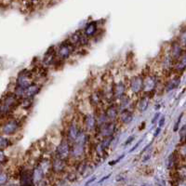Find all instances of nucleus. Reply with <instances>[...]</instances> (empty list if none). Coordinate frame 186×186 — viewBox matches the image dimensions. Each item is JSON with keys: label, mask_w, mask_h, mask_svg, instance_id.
<instances>
[{"label": "nucleus", "mask_w": 186, "mask_h": 186, "mask_svg": "<svg viewBox=\"0 0 186 186\" xmlns=\"http://www.w3.org/2000/svg\"><path fill=\"white\" fill-rule=\"evenodd\" d=\"M143 88V76H136L129 82V89L134 94H139L142 91Z\"/></svg>", "instance_id": "nucleus-11"}, {"label": "nucleus", "mask_w": 186, "mask_h": 186, "mask_svg": "<svg viewBox=\"0 0 186 186\" xmlns=\"http://www.w3.org/2000/svg\"><path fill=\"white\" fill-rule=\"evenodd\" d=\"M56 59H58L57 51L54 49V47H50L44 55V58H43V61H42V64L45 68L46 67H49L54 64L55 62H56Z\"/></svg>", "instance_id": "nucleus-8"}, {"label": "nucleus", "mask_w": 186, "mask_h": 186, "mask_svg": "<svg viewBox=\"0 0 186 186\" xmlns=\"http://www.w3.org/2000/svg\"><path fill=\"white\" fill-rule=\"evenodd\" d=\"M176 70L179 72H183V70L186 68V53L181 54V56L177 59V63H176Z\"/></svg>", "instance_id": "nucleus-21"}, {"label": "nucleus", "mask_w": 186, "mask_h": 186, "mask_svg": "<svg viewBox=\"0 0 186 186\" xmlns=\"http://www.w3.org/2000/svg\"><path fill=\"white\" fill-rule=\"evenodd\" d=\"M83 32L81 31H76L74 32V34H71V37H69V42L72 43V44L74 47H79V44H80V38H81V34H82Z\"/></svg>", "instance_id": "nucleus-22"}, {"label": "nucleus", "mask_w": 186, "mask_h": 186, "mask_svg": "<svg viewBox=\"0 0 186 186\" xmlns=\"http://www.w3.org/2000/svg\"><path fill=\"white\" fill-rule=\"evenodd\" d=\"M160 131H161V128H159V126H158V128L156 129V131H155V133H154V137H157L158 135H159L160 134Z\"/></svg>", "instance_id": "nucleus-38"}, {"label": "nucleus", "mask_w": 186, "mask_h": 186, "mask_svg": "<svg viewBox=\"0 0 186 186\" xmlns=\"http://www.w3.org/2000/svg\"><path fill=\"white\" fill-rule=\"evenodd\" d=\"M105 113H106V116H107L108 119L110 121H116L118 118V116H119L120 112H119V109H118L117 105L111 104L106 108Z\"/></svg>", "instance_id": "nucleus-16"}, {"label": "nucleus", "mask_w": 186, "mask_h": 186, "mask_svg": "<svg viewBox=\"0 0 186 186\" xmlns=\"http://www.w3.org/2000/svg\"><path fill=\"white\" fill-rule=\"evenodd\" d=\"M158 84V79L156 76L154 74H148V76H143V88L142 91H144L146 94H151L156 89Z\"/></svg>", "instance_id": "nucleus-5"}, {"label": "nucleus", "mask_w": 186, "mask_h": 186, "mask_svg": "<svg viewBox=\"0 0 186 186\" xmlns=\"http://www.w3.org/2000/svg\"><path fill=\"white\" fill-rule=\"evenodd\" d=\"M149 101H150V97L147 96V95H144V96H142L140 99L139 102H138V109H139L141 113L144 112L148 108Z\"/></svg>", "instance_id": "nucleus-20"}, {"label": "nucleus", "mask_w": 186, "mask_h": 186, "mask_svg": "<svg viewBox=\"0 0 186 186\" xmlns=\"http://www.w3.org/2000/svg\"><path fill=\"white\" fill-rule=\"evenodd\" d=\"M124 156H125V155H122V156H119V158H118V159L114 160V161H112V162H110L109 165H110V166H114V165H116V163H118V162H119V161H120V160L122 159V158L124 157Z\"/></svg>", "instance_id": "nucleus-34"}, {"label": "nucleus", "mask_w": 186, "mask_h": 186, "mask_svg": "<svg viewBox=\"0 0 186 186\" xmlns=\"http://www.w3.org/2000/svg\"><path fill=\"white\" fill-rule=\"evenodd\" d=\"M164 124H165V117L162 116L159 119V122H158V126H159V128H162V126H164Z\"/></svg>", "instance_id": "nucleus-35"}, {"label": "nucleus", "mask_w": 186, "mask_h": 186, "mask_svg": "<svg viewBox=\"0 0 186 186\" xmlns=\"http://www.w3.org/2000/svg\"><path fill=\"white\" fill-rule=\"evenodd\" d=\"M9 141L4 136H0V150H5L9 146Z\"/></svg>", "instance_id": "nucleus-27"}, {"label": "nucleus", "mask_w": 186, "mask_h": 186, "mask_svg": "<svg viewBox=\"0 0 186 186\" xmlns=\"http://www.w3.org/2000/svg\"><path fill=\"white\" fill-rule=\"evenodd\" d=\"M18 96L15 93H9L0 101V116H7L18 104Z\"/></svg>", "instance_id": "nucleus-1"}, {"label": "nucleus", "mask_w": 186, "mask_h": 186, "mask_svg": "<svg viewBox=\"0 0 186 186\" xmlns=\"http://www.w3.org/2000/svg\"><path fill=\"white\" fill-rule=\"evenodd\" d=\"M66 161L67 160H64L62 159V158L59 157V156H55L53 158L52 162H51L50 164V167H51V170L54 174H62L64 173L65 170H66Z\"/></svg>", "instance_id": "nucleus-7"}, {"label": "nucleus", "mask_w": 186, "mask_h": 186, "mask_svg": "<svg viewBox=\"0 0 186 186\" xmlns=\"http://www.w3.org/2000/svg\"><path fill=\"white\" fill-rule=\"evenodd\" d=\"M71 144L72 143L67 139L62 140L56 149V156L64 160H68L71 154Z\"/></svg>", "instance_id": "nucleus-6"}, {"label": "nucleus", "mask_w": 186, "mask_h": 186, "mask_svg": "<svg viewBox=\"0 0 186 186\" xmlns=\"http://www.w3.org/2000/svg\"><path fill=\"white\" fill-rule=\"evenodd\" d=\"M76 47H74L72 43H70L69 40L64 41L62 43V45L59 46L57 49V58L59 61H66L67 59H69L70 56L74 53Z\"/></svg>", "instance_id": "nucleus-2"}, {"label": "nucleus", "mask_w": 186, "mask_h": 186, "mask_svg": "<svg viewBox=\"0 0 186 186\" xmlns=\"http://www.w3.org/2000/svg\"><path fill=\"white\" fill-rule=\"evenodd\" d=\"M180 82H181L180 78L172 79V80L169 81L167 84V86H166V90H167V91H170V90H172V89H175L177 87L180 85Z\"/></svg>", "instance_id": "nucleus-25"}, {"label": "nucleus", "mask_w": 186, "mask_h": 186, "mask_svg": "<svg viewBox=\"0 0 186 186\" xmlns=\"http://www.w3.org/2000/svg\"><path fill=\"white\" fill-rule=\"evenodd\" d=\"M150 156H151V154H149V155H147L146 156H144L145 158H143V159H142V162H146V161H148V160L150 159Z\"/></svg>", "instance_id": "nucleus-42"}, {"label": "nucleus", "mask_w": 186, "mask_h": 186, "mask_svg": "<svg viewBox=\"0 0 186 186\" xmlns=\"http://www.w3.org/2000/svg\"><path fill=\"white\" fill-rule=\"evenodd\" d=\"M181 55V47L178 44H174L172 46V49H171V56L173 59H177L179 58Z\"/></svg>", "instance_id": "nucleus-26"}, {"label": "nucleus", "mask_w": 186, "mask_h": 186, "mask_svg": "<svg viewBox=\"0 0 186 186\" xmlns=\"http://www.w3.org/2000/svg\"><path fill=\"white\" fill-rule=\"evenodd\" d=\"M7 180H9V176L5 172H0V185H4Z\"/></svg>", "instance_id": "nucleus-29"}, {"label": "nucleus", "mask_w": 186, "mask_h": 186, "mask_svg": "<svg viewBox=\"0 0 186 186\" xmlns=\"http://www.w3.org/2000/svg\"><path fill=\"white\" fill-rule=\"evenodd\" d=\"M116 129H117V126L116 121H108L105 124L97 128L96 131L102 138H106V137L114 136L116 131Z\"/></svg>", "instance_id": "nucleus-3"}, {"label": "nucleus", "mask_w": 186, "mask_h": 186, "mask_svg": "<svg viewBox=\"0 0 186 186\" xmlns=\"http://www.w3.org/2000/svg\"><path fill=\"white\" fill-rule=\"evenodd\" d=\"M41 87L37 85V84H32L31 86H29L28 88L25 89L24 90V95H23V98L24 99H33L34 96L39 93L40 91Z\"/></svg>", "instance_id": "nucleus-15"}, {"label": "nucleus", "mask_w": 186, "mask_h": 186, "mask_svg": "<svg viewBox=\"0 0 186 186\" xmlns=\"http://www.w3.org/2000/svg\"><path fill=\"white\" fill-rule=\"evenodd\" d=\"M102 99H103V95H102V93L100 91L93 92L89 97L90 103H91L93 106H99V104L101 103Z\"/></svg>", "instance_id": "nucleus-19"}, {"label": "nucleus", "mask_w": 186, "mask_h": 186, "mask_svg": "<svg viewBox=\"0 0 186 186\" xmlns=\"http://www.w3.org/2000/svg\"><path fill=\"white\" fill-rule=\"evenodd\" d=\"M134 139H135V137H134V136H130V137L129 138V139L126 141V142H125L124 145L126 146V145H128V144H129V143H131V141H133Z\"/></svg>", "instance_id": "nucleus-36"}, {"label": "nucleus", "mask_w": 186, "mask_h": 186, "mask_svg": "<svg viewBox=\"0 0 186 186\" xmlns=\"http://www.w3.org/2000/svg\"><path fill=\"white\" fill-rule=\"evenodd\" d=\"M96 120H97V128H99V126H101V125L105 124L106 122L110 121V120L108 119L107 116H106L105 111H102V112L99 113V114L96 116Z\"/></svg>", "instance_id": "nucleus-24"}, {"label": "nucleus", "mask_w": 186, "mask_h": 186, "mask_svg": "<svg viewBox=\"0 0 186 186\" xmlns=\"http://www.w3.org/2000/svg\"><path fill=\"white\" fill-rule=\"evenodd\" d=\"M32 73L28 70H23L22 72L19 74V76L16 80V86L20 87L22 89H27L29 86L33 84V79H32Z\"/></svg>", "instance_id": "nucleus-4"}, {"label": "nucleus", "mask_w": 186, "mask_h": 186, "mask_svg": "<svg viewBox=\"0 0 186 186\" xmlns=\"http://www.w3.org/2000/svg\"><path fill=\"white\" fill-rule=\"evenodd\" d=\"M117 119L119 120V122H121L122 124L128 125L133 120V113L130 112L129 109L121 111V112L119 113V116H118Z\"/></svg>", "instance_id": "nucleus-17"}, {"label": "nucleus", "mask_w": 186, "mask_h": 186, "mask_svg": "<svg viewBox=\"0 0 186 186\" xmlns=\"http://www.w3.org/2000/svg\"><path fill=\"white\" fill-rule=\"evenodd\" d=\"M20 181H21L22 185H34V179H33V170H27L24 169L21 172L20 176Z\"/></svg>", "instance_id": "nucleus-14"}, {"label": "nucleus", "mask_w": 186, "mask_h": 186, "mask_svg": "<svg viewBox=\"0 0 186 186\" xmlns=\"http://www.w3.org/2000/svg\"><path fill=\"white\" fill-rule=\"evenodd\" d=\"M159 116H160V113L158 112V113H156V114H155V116L153 117V119H152V124L154 125L156 123V122L158 120V118H159Z\"/></svg>", "instance_id": "nucleus-33"}, {"label": "nucleus", "mask_w": 186, "mask_h": 186, "mask_svg": "<svg viewBox=\"0 0 186 186\" xmlns=\"http://www.w3.org/2000/svg\"><path fill=\"white\" fill-rule=\"evenodd\" d=\"M183 114H181L180 116H179V117H178V119H177V122H176V124H175V126H174V131H177L178 129H179V126H180V124H181V118H183Z\"/></svg>", "instance_id": "nucleus-31"}, {"label": "nucleus", "mask_w": 186, "mask_h": 186, "mask_svg": "<svg viewBox=\"0 0 186 186\" xmlns=\"http://www.w3.org/2000/svg\"><path fill=\"white\" fill-rule=\"evenodd\" d=\"M129 105H130V98L124 95L121 99H119V104L117 106H118V109H119V112H121V111L129 109Z\"/></svg>", "instance_id": "nucleus-23"}, {"label": "nucleus", "mask_w": 186, "mask_h": 186, "mask_svg": "<svg viewBox=\"0 0 186 186\" xmlns=\"http://www.w3.org/2000/svg\"><path fill=\"white\" fill-rule=\"evenodd\" d=\"M126 93V85L124 82H118L116 84H114L112 88V96L114 100H119L124 96Z\"/></svg>", "instance_id": "nucleus-13"}, {"label": "nucleus", "mask_w": 186, "mask_h": 186, "mask_svg": "<svg viewBox=\"0 0 186 186\" xmlns=\"http://www.w3.org/2000/svg\"><path fill=\"white\" fill-rule=\"evenodd\" d=\"M20 128V123L16 119H10L7 121L2 126V132L5 135H13Z\"/></svg>", "instance_id": "nucleus-10"}, {"label": "nucleus", "mask_w": 186, "mask_h": 186, "mask_svg": "<svg viewBox=\"0 0 186 186\" xmlns=\"http://www.w3.org/2000/svg\"><path fill=\"white\" fill-rule=\"evenodd\" d=\"M83 125H84V129L85 131H93V130L97 129V120L96 116L94 114H85L83 117Z\"/></svg>", "instance_id": "nucleus-9"}, {"label": "nucleus", "mask_w": 186, "mask_h": 186, "mask_svg": "<svg viewBox=\"0 0 186 186\" xmlns=\"http://www.w3.org/2000/svg\"><path fill=\"white\" fill-rule=\"evenodd\" d=\"M95 179H96V177H95V176L91 177V178H90V179H89V181H87V183H86V185H89V183H93V181H95Z\"/></svg>", "instance_id": "nucleus-39"}, {"label": "nucleus", "mask_w": 186, "mask_h": 186, "mask_svg": "<svg viewBox=\"0 0 186 186\" xmlns=\"http://www.w3.org/2000/svg\"><path fill=\"white\" fill-rule=\"evenodd\" d=\"M142 140H143V139H141V140H140L139 141H138L137 143H136L135 145H134V146H133V147H132L131 149L129 150V153H132V152H134V151H135V150H136V149H137L138 147H139V146H140V144H141V142L142 141Z\"/></svg>", "instance_id": "nucleus-32"}, {"label": "nucleus", "mask_w": 186, "mask_h": 186, "mask_svg": "<svg viewBox=\"0 0 186 186\" xmlns=\"http://www.w3.org/2000/svg\"><path fill=\"white\" fill-rule=\"evenodd\" d=\"M7 161V157L4 153V150H0V165L5 164Z\"/></svg>", "instance_id": "nucleus-30"}, {"label": "nucleus", "mask_w": 186, "mask_h": 186, "mask_svg": "<svg viewBox=\"0 0 186 186\" xmlns=\"http://www.w3.org/2000/svg\"><path fill=\"white\" fill-rule=\"evenodd\" d=\"M152 143H153V142H150V143H149L148 145H146V146H145V148H144L143 150H142V152H141V154H142V153H143V152H145V151H147V149H148V148L150 147V146H151V145H152Z\"/></svg>", "instance_id": "nucleus-41"}, {"label": "nucleus", "mask_w": 186, "mask_h": 186, "mask_svg": "<svg viewBox=\"0 0 186 186\" xmlns=\"http://www.w3.org/2000/svg\"><path fill=\"white\" fill-rule=\"evenodd\" d=\"M159 108H160V104H158V105L156 106V110L157 111V110H158V109H159Z\"/></svg>", "instance_id": "nucleus-43"}, {"label": "nucleus", "mask_w": 186, "mask_h": 186, "mask_svg": "<svg viewBox=\"0 0 186 186\" xmlns=\"http://www.w3.org/2000/svg\"><path fill=\"white\" fill-rule=\"evenodd\" d=\"M175 164H176V157H175V155H174V154H171V155L169 156L168 159V168H171Z\"/></svg>", "instance_id": "nucleus-28"}, {"label": "nucleus", "mask_w": 186, "mask_h": 186, "mask_svg": "<svg viewBox=\"0 0 186 186\" xmlns=\"http://www.w3.org/2000/svg\"><path fill=\"white\" fill-rule=\"evenodd\" d=\"M81 130L82 129H79L76 122L74 121L71 122L68 126V129H67V140L72 143L74 141H76V139L79 135V133L81 132Z\"/></svg>", "instance_id": "nucleus-12"}, {"label": "nucleus", "mask_w": 186, "mask_h": 186, "mask_svg": "<svg viewBox=\"0 0 186 186\" xmlns=\"http://www.w3.org/2000/svg\"><path fill=\"white\" fill-rule=\"evenodd\" d=\"M97 32H98L97 22H89L88 24L86 25V27L84 28V31H83V33H84L87 37H92L97 34Z\"/></svg>", "instance_id": "nucleus-18"}, {"label": "nucleus", "mask_w": 186, "mask_h": 186, "mask_svg": "<svg viewBox=\"0 0 186 186\" xmlns=\"http://www.w3.org/2000/svg\"><path fill=\"white\" fill-rule=\"evenodd\" d=\"M181 137L186 136V126H183V129H181Z\"/></svg>", "instance_id": "nucleus-37"}, {"label": "nucleus", "mask_w": 186, "mask_h": 186, "mask_svg": "<svg viewBox=\"0 0 186 186\" xmlns=\"http://www.w3.org/2000/svg\"><path fill=\"white\" fill-rule=\"evenodd\" d=\"M110 176H111V174H109V175H107V176H105V177H103V178H102V179H101V180L100 181H99V183H102V181H104L105 180H107V179H109V178H110Z\"/></svg>", "instance_id": "nucleus-40"}]
</instances>
